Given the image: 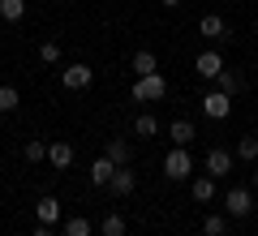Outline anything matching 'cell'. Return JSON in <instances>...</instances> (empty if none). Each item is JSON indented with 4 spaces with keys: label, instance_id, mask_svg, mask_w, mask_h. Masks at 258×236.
I'll return each instance as SVG.
<instances>
[{
    "label": "cell",
    "instance_id": "21",
    "mask_svg": "<svg viewBox=\"0 0 258 236\" xmlns=\"http://www.w3.org/2000/svg\"><path fill=\"white\" fill-rule=\"evenodd\" d=\"M95 227H91V219H82V215H74V219H64V236H91Z\"/></svg>",
    "mask_w": 258,
    "mask_h": 236
},
{
    "label": "cell",
    "instance_id": "13",
    "mask_svg": "<svg viewBox=\"0 0 258 236\" xmlns=\"http://www.w3.org/2000/svg\"><path fill=\"white\" fill-rule=\"evenodd\" d=\"M35 215H39V223H60V202L52 198V193H47V198H39V206H35Z\"/></svg>",
    "mask_w": 258,
    "mask_h": 236
},
{
    "label": "cell",
    "instance_id": "12",
    "mask_svg": "<svg viewBox=\"0 0 258 236\" xmlns=\"http://www.w3.org/2000/svg\"><path fill=\"white\" fill-rule=\"evenodd\" d=\"M47 164L64 172V168L74 164V146H69V142H52V146H47Z\"/></svg>",
    "mask_w": 258,
    "mask_h": 236
},
{
    "label": "cell",
    "instance_id": "25",
    "mask_svg": "<svg viewBox=\"0 0 258 236\" xmlns=\"http://www.w3.org/2000/svg\"><path fill=\"white\" fill-rule=\"evenodd\" d=\"M39 60H43V64H56V60H60V43L43 39V43H39Z\"/></svg>",
    "mask_w": 258,
    "mask_h": 236
},
{
    "label": "cell",
    "instance_id": "8",
    "mask_svg": "<svg viewBox=\"0 0 258 236\" xmlns=\"http://www.w3.org/2000/svg\"><path fill=\"white\" fill-rule=\"evenodd\" d=\"M198 35L211 39V43H224V39H228V22H224L220 13H207V18L198 22Z\"/></svg>",
    "mask_w": 258,
    "mask_h": 236
},
{
    "label": "cell",
    "instance_id": "17",
    "mask_svg": "<svg viewBox=\"0 0 258 236\" xmlns=\"http://www.w3.org/2000/svg\"><path fill=\"white\" fill-rule=\"evenodd\" d=\"M203 232H207V236H228V215H220V210H211V215L203 219Z\"/></svg>",
    "mask_w": 258,
    "mask_h": 236
},
{
    "label": "cell",
    "instance_id": "2",
    "mask_svg": "<svg viewBox=\"0 0 258 236\" xmlns=\"http://www.w3.org/2000/svg\"><path fill=\"white\" fill-rule=\"evenodd\" d=\"M164 95H168L164 73H147V77H138V82H134V99H138V103H159Z\"/></svg>",
    "mask_w": 258,
    "mask_h": 236
},
{
    "label": "cell",
    "instance_id": "5",
    "mask_svg": "<svg viewBox=\"0 0 258 236\" xmlns=\"http://www.w3.org/2000/svg\"><path fill=\"white\" fill-rule=\"evenodd\" d=\"M91 82H95L91 64H69V69H60V86H64V91H86Z\"/></svg>",
    "mask_w": 258,
    "mask_h": 236
},
{
    "label": "cell",
    "instance_id": "27",
    "mask_svg": "<svg viewBox=\"0 0 258 236\" xmlns=\"http://www.w3.org/2000/svg\"><path fill=\"white\" fill-rule=\"evenodd\" d=\"M35 236H56V232H52L47 223H39V227H35Z\"/></svg>",
    "mask_w": 258,
    "mask_h": 236
},
{
    "label": "cell",
    "instance_id": "16",
    "mask_svg": "<svg viewBox=\"0 0 258 236\" xmlns=\"http://www.w3.org/2000/svg\"><path fill=\"white\" fill-rule=\"evenodd\" d=\"M168 137H172L176 146H189L194 142V120H172V125H168Z\"/></svg>",
    "mask_w": 258,
    "mask_h": 236
},
{
    "label": "cell",
    "instance_id": "28",
    "mask_svg": "<svg viewBox=\"0 0 258 236\" xmlns=\"http://www.w3.org/2000/svg\"><path fill=\"white\" fill-rule=\"evenodd\" d=\"M164 5H168V9H176V5H181V0H164Z\"/></svg>",
    "mask_w": 258,
    "mask_h": 236
},
{
    "label": "cell",
    "instance_id": "6",
    "mask_svg": "<svg viewBox=\"0 0 258 236\" xmlns=\"http://www.w3.org/2000/svg\"><path fill=\"white\" fill-rule=\"evenodd\" d=\"M224 69H228V64H224V56L215 52V47H211V52H203L198 60H194V73H198V77H207V82H215Z\"/></svg>",
    "mask_w": 258,
    "mask_h": 236
},
{
    "label": "cell",
    "instance_id": "15",
    "mask_svg": "<svg viewBox=\"0 0 258 236\" xmlns=\"http://www.w3.org/2000/svg\"><path fill=\"white\" fill-rule=\"evenodd\" d=\"M194 202H215V176H198V181L189 185Z\"/></svg>",
    "mask_w": 258,
    "mask_h": 236
},
{
    "label": "cell",
    "instance_id": "20",
    "mask_svg": "<svg viewBox=\"0 0 258 236\" xmlns=\"http://www.w3.org/2000/svg\"><path fill=\"white\" fill-rule=\"evenodd\" d=\"M134 133H138V137H155L159 133V120L151 116V112H142V116L134 120Z\"/></svg>",
    "mask_w": 258,
    "mask_h": 236
},
{
    "label": "cell",
    "instance_id": "7",
    "mask_svg": "<svg viewBox=\"0 0 258 236\" xmlns=\"http://www.w3.org/2000/svg\"><path fill=\"white\" fill-rule=\"evenodd\" d=\"M232 172V150H224V146H211V154H207V176H228Z\"/></svg>",
    "mask_w": 258,
    "mask_h": 236
},
{
    "label": "cell",
    "instance_id": "3",
    "mask_svg": "<svg viewBox=\"0 0 258 236\" xmlns=\"http://www.w3.org/2000/svg\"><path fill=\"white\" fill-rule=\"evenodd\" d=\"M189 172H194L189 150H185V146H172V150L164 154V176H168V181H185Z\"/></svg>",
    "mask_w": 258,
    "mask_h": 236
},
{
    "label": "cell",
    "instance_id": "4",
    "mask_svg": "<svg viewBox=\"0 0 258 236\" xmlns=\"http://www.w3.org/2000/svg\"><path fill=\"white\" fill-rule=\"evenodd\" d=\"M228 112H232V95H224L220 86L203 95V116L207 120H228Z\"/></svg>",
    "mask_w": 258,
    "mask_h": 236
},
{
    "label": "cell",
    "instance_id": "14",
    "mask_svg": "<svg viewBox=\"0 0 258 236\" xmlns=\"http://www.w3.org/2000/svg\"><path fill=\"white\" fill-rule=\"evenodd\" d=\"M215 86H220L224 95H241V91H245V77H241L237 69H224L220 77H215Z\"/></svg>",
    "mask_w": 258,
    "mask_h": 236
},
{
    "label": "cell",
    "instance_id": "9",
    "mask_svg": "<svg viewBox=\"0 0 258 236\" xmlns=\"http://www.w3.org/2000/svg\"><path fill=\"white\" fill-rule=\"evenodd\" d=\"M103 159H112L116 168H125L129 159H134V146H129L125 137H108V146H103Z\"/></svg>",
    "mask_w": 258,
    "mask_h": 236
},
{
    "label": "cell",
    "instance_id": "1",
    "mask_svg": "<svg viewBox=\"0 0 258 236\" xmlns=\"http://www.w3.org/2000/svg\"><path fill=\"white\" fill-rule=\"evenodd\" d=\"M224 215L228 219H249L254 215V193H249L245 185H232V189L224 193Z\"/></svg>",
    "mask_w": 258,
    "mask_h": 236
},
{
    "label": "cell",
    "instance_id": "11",
    "mask_svg": "<svg viewBox=\"0 0 258 236\" xmlns=\"http://www.w3.org/2000/svg\"><path fill=\"white\" fill-rule=\"evenodd\" d=\"M112 172H116V164H112V159H95V164H91V172H86V176H91V185L108 189V185H112Z\"/></svg>",
    "mask_w": 258,
    "mask_h": 236
},
{
    "label": "cell",
    "instance_id": "22",
    "mask_svg": "<svg viewBox=\"0 0 258 236\" xmlns=\"http://www.w3.org/2000/svg\"><path fill=\"white\" fill-rule=\"evenodd\" d=\"M99 232H103V236H125V215H103Z\"/></svg>",
    "mask_w": 258,
    "mask_h": 236
},
{
    "label": "cell",
    "instance_id": "18",
    "mask_svg": "<svg viewBox=\"0 0 258 236\" xmlns=\"http://www.w3.org/2000/svg\"><path fill=\"white\" fill-rule=\"evenodd\" d=\"M134 73H138V77H147V73H159L155 52H134Z\"/></svg>",
    "mask_w": 258,
    "mask_h": 236
},
{
    "label": "cell",
    "instance_id": "24",
    "mask_svg": "<svg viewBox=\"0 0 258 236\" xmlns=\"http://www.w3.org/2000/svg\"><path fill=\"white\" fill-rule=\"evenodd\" d=\"M22 103V95H18V86H0V112H13Z\"/></svg>",
    "mask_w": 258,
    "mask_h": 236
},
{
    "label": "cell",
    "instance_id": "10",
    "mask_svg": "<svg viewBox=\"0 0 258 236\" xmlns=\"http://www.w3.org/2000/svg\"><path fill=\"white\" fill-rule=\"evenodd\" d=\"M108 189L116 193V198H129V193L138 189V176L129 172V164H125V168H116V172H112V185H108Z\"/></svg>",
    "mask_w": 258,
    "mask_h": 236
},
{
    "label": "cell",
    "instance_id": "19",
    "mask_svg": "<svg viewBox=\"0 0 258 236\" xmlns=\"http://www.w3.org/2000/svg\"><path fill=\"white\" fill-rule=\"evenodd\" d=\"M0 18L5 22H22L26 18V0H0Z\"/></svg>",
    "mask_w": 258,
    "mask_h": 236
},
{
    "label": "cell",
    "instance_id": "29",
    "mask_svg": "<svg viewBox=\"0 0 258 236\" xmlns=\"http://www.w3.org/2000/svg\"><path fill=\"white\" fill-rule=\"evenodd\" d=\"M254 189H258V168H254Z\"/></svg>",
    "mask_w": 258,
    "mask_h": 236
},
{
    "label": "cell",
    "instance_id": "26",
    "mask_svg": "<svg viewBox=\"0 0 258 236\" xmlns=\"http://www.w3.org/2000/svg\"><path fill=\"white\" fill-rule=\"evenodd\" d=\"M22 154H26L30 164H43V159H47V146H43V142L35 137V142H26V150H22Z\"/></svg>",
    "mask_w": 258,
    "mask_h": 236
},
{
    "label": "cell",
    "instance_id": "23",
    "mask_svg": "<svg viewBox=\"0 0 258 236\" xmlns=\"http://www.w3.org/2000/svg\"><path fill=\"white\" fill-rule=\"evenodd\" d=\"M237 154H241V159H245V164H254V159H258V137H241V142H237Z\"/></svg>",
    "mask_w": 258,
    "mask_h": 236
}]
</instances>
